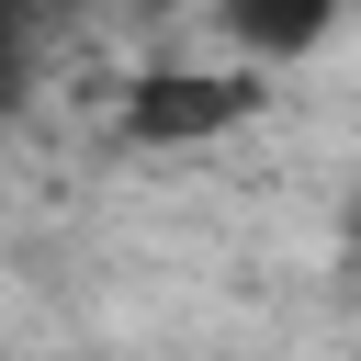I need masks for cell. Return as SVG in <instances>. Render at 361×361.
<instances>
[{
  "label": "cell",
  "mask_w": 361,
  "mask_h": 361,
  "mask_svg": "<svg viewBox=\"0 0 361 361\" xmlns=\"http://www.w3.org/2000/svg\"><path fill=\"white\" fill-rule=\"evenodd\" d=\"M259 113V79L248 68H158L124 90V135L135 147H214Z\"/></svg>",
  "instance_id": "cell-1"
},
{
  "label": "cell",
  "mask_w": 361,
  "mask_h": 361,
  "mask_svg": "<svg viewBox=\"0 0 361 361\" xmlns=\"http://www.w3.org/2000/svg\"><path fill=\"white\" fill-rule=\"evenodd\" d=\"M214 34L248 56V79L259 68H293V56H316L327 34H338V0H214Z\"/></svg>",
  "instance_id": "cell-2"
},
{
  "label": "cell",
  "mask_w": 361,
  "mask_h": 361,
  "mask_svg": "<svg viewBox=\"0 0 361 361\" xmlns=\"http://www.w3.org/2000/svg\"><path fill=\"white\" fill-rule=\"evenodd\" d=\"M34 68H45V11L34 0H0V124L34 102Z\"/></svg>",
  "instance_id": "cell-3"
}]
</instances>
